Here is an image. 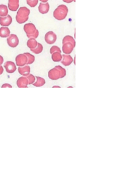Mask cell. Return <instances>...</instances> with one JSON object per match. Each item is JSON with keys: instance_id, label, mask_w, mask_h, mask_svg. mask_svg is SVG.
Instances as JSON below:
<instances>
[{"instance_id": "5", "label": "cell", "mask_w": 132, "mask_h": 188, "mask_svg": "<svg viewBox=\"0 0 132 188\" xmlns=\"http://www.w3.org/2000/svg\"><path fill=\"white\" fill-rule=\"evenodd\" d=\"M48 77L53 81H56V80L60 79V72L57 68L54 67L48 72Z\"/></svg>"}, {"instance_id": "10", "label": "cell", "mask_w": 132, "mask_h": 188, "mask_svg": "<svg viewBox=\"0 0 132 188\" xmlns=\"http://www.w3.org/2000/svg\"><path fill=\"white\" fill-rule=\"evenodd\" d=\"M12 23V17L8 15L5 17H0V25L3 27H8Z\"/></svg>"}, {"instance_id": "12", "label": "cell", "mask_w": 132, "mask_h": 188, "mask_svg": "<svg viewBox=\"0 0 132 188\" xmlns=\"http://www.w3.org/2000/svg\"><path fill=\"white\" fill-rule=\"evenodd\" d=\"M61 62L62 65H64L65 67H67V66H69L73 62H74V59H73L71 55L64 54L62 55V59Z\"/></svg>"}, {"instance_id": "13", "label": "cell", "mask_w": 132, "mask_h": 188, "mask_svg": "<svg viewBox=\"0 0 132 188\" xmlns=\"http://www.w3.org/2000/svg\"><path fill=\"white\" fill-rule=\"evenodd\" d=\"M50 5L48 2L46 3H40L39 6V11L42 14H46L49 12Z\"/></svg>"}, {"instance_id": "1", "label": "cell", "mask_w": 132, "mask_h": 188, "mask_svg": "<svg viewBox=\"0 0 132 188\" xmlns=\"http://www.w3.org/2000/svg\"><path fill=\"white\" fill-rule=\"evenodd\" d=\"M68 8L65 5H60L54 10V17L57 20H64L68 15Z\"/></svg>"}, {"instance_id": "29", "label": "cell", "mask_w": 132, "mask_h": 188, "mask_svg": "<svg viewBox=\"0 0 132 188\" xmlns=\"http://www.w3.org/2000/svg\"><path fill=\"white\" fill-rule=\"evenodd\" d=\"M39 31L38 29H36L35 31V32L33 33V34L27 36V37L29 38V39H36V38L39 37Z\"/></svg>"}, {"instance_id": "7", "label": "cell", "mask_w": 132, "mask_h": 188, "mask_svg": "<svg viewBox=\"0 0 132 188\" xmlns=\"http://www.w3.org/2000/svg\"><path fill=\"white\" fill-rule=\"evenodd\" d=\"M5 71L8 73H13L16 71L17 65L12 61H7L4 64Z\"/></svg>"}, {"instance_id": "6", "label": "cell", "mask_w": 132, "mask_h": 188, "mask_svg": "<svg viewBox=\"0 0 132 188\" xmlns=\"http://www.w3.org/2000/svg\"><path fill=\"white\" fill-rule=\"evenodd\" d=\"M23 29L27 34V36H29L30 35L33 34V33L35 32V31L36 30L35 25H34V24L32 23L25 24V26H24L23 27Z\"/></svg>"}, {"instance_id": "35", "label": "cell", "mask_w": 132, "mask_h": 188, "mask_svg": "<svg viewBox=\"0 0 132 188\" xmlns=\"http://www.w3.org/2000/svg\"><path fill=\"white\" fill-rule=\"evenodd\" d=\"M40 1L42 3H46V2H48V0H40Z\"/></svg>"}, {"instance_id": "15", "label": "cell", "mask_w": 132, "mask_h": 188, "mask_svg": "<svg viewBox=\"0 0 132 188\" xmlns=\"http://www.w3.org/2000/svg\"><path fill=\"white\" fill-rule=\"evenodd\" d=\"M10 35V30L8 27L2 26L0 28V37L3 38H8Z\"/></svg>"}, {"instance_id": "17", "label": "cell", "mask_w": 132, "mask_h": 188, "mask_svg": "<svg viewBox=\"0 0 132 188\" xmlns=\"http://www.w3.org/2000/svg\"><path fill=\"white\" fill-rule=\"evenodd\" d=\"M27 47H29L30 49H34L38 45V42L36 39H29V40L27 41Z\"/></svg>"}, {"instance_id": "21", "label": "cell", "mask_w": 132, "mask_h": 188, "mask_svg": "<svg viewBox=\"0 0 132 188\" xmlns=\"http://www.w3.org/2000/svg\"><path fill=\"white\" fill-rule=\"evenodd\" d=\"M65 43H71L74 45V46H75V41L74 39V38L70 35H67L64 38L63 41H62V44H64Z\"/></svg>"}, {"instance_id": "11", "label": "cell", "mask_w": 132, "mask_h": 188, "mask_svg": "<svg viewBox=\"0 0 132 188\" xmlns=\"http://www.w3.org/2000/svg\"><path fill=\"white\" fill-rule=\"evenodd\" d=\"M17 85L19 88H27L29 85V81L25 76H21L19 77L17 81Z\"/></svg>"}, {"instance_id": "25", "label": "cell", "mask_w": 132, "mask_h": 188, "mask_svg": "<svg viewBox=\"0 0 132 188\" xmlns=\"http://www.w3.org/2000/svg\"><path fill=\"white\" fill-rule=\"evenodd\" d=\"M15 19H16V21H17V23H19V24H22V23H25L26 22H27L28 19H29V17H25V18H24V17H18V16L16 15Z\"/></svg>"}, {"instance_id": "36", "label": "cell", "mask_w": 132, "mask_h": 188, "mask_svg": "<svg viewBox=\"0 0 132 188\" xmlns=\"http://www.w3.org/2000/svg\"><path fill=\"white\" fill-rule=\"evenodd\" d=\"M53 87H54V88H56V87H57V88H60V86H54Z\"/></svg>"}, {"instance_id": "37", "label": "cell", "mask_w": 132, "mask_h": 188, "mask_svg": "<svg viewBox=\"0 0 132 188\" xmlns=\"http://www.w3.org/2000/svg\"><path fill=\"white\" fill-rule=\"evenodd\" d=\"M28 1H30V0H28Z\"/></svg>"}, {"instance_id": "3", "label": "cell", "mask_w": 132, "mask_h": 188, "mask_svg": "<svg viewBox=\"0 0 132 188\" xmlns=\"http://www.w3.org/2000/svg\"><path fill=\"white\" fill-rule=\"evenodd\" d=\"M57 39V35L53 31H48L44 36V40L46 43L49 45H53Z\"/></svg>"}, {"instance_id": "9", "label": "cell", "mask_w": 132, "mask_h": 188, "mask_svg": "<svg viewBox=\"0 0 132 188\" xmlns=\"http://www.w3.org/2000/svg\"><path fill=\"white\" fill-rule=\"evenodd\" d=\"M75 47V46H74L71 43H65L63 44V46H62V51L64 52V54L69 55L74 51Z\"/></svg>"}, {"instance_id": "26", "label": "cell", "mask_w": 132, "mask_h": 188, "mask_svg": "<svg viewBox=\"0 0 132 188\" xmlns=\"http://www.w3.org/2000/svg\"><path fill=\"white\" fill-rule=\"evenodd\" d=\"M38 2H39V0H30V1L27 0V4L31 7V8H34L38 4Z\"/></svg>"}, {"instance_id": "34", "label": "cell", "mask_w": 132, "mask_h": 188, "mask_svg": "<svg viewBox=\"0 0 132 188\" xmlns=\"http://www.w3.org/2000/svg\"><path fill=\"white\" fill-rule=\"evenodd\" d=\"M3 72V68L2 65H0V75H1Z\"/></svg>"}, {"instance_id": "28", "label": "cell", "mask_w": 132, "mask_h": 188, "mask_svg": "<svg viewBox=\"0 0 132 188\" xmlns=\"http://www.w3.org/2000/svg\"><path fill=\"white\" fill-rule=\"evenodd\" d=\"M9 5L19 6V0H9Z\"/></svg>"}, {"instance_id": "32", "label": "cell", "mask_w": 132, "mask_h": 188, "mask_svg": "<svg viewBox=\"0 0 132 188\" xmlns=\"http://www.w3.org/2000/svg\"><path fill=\"white\" fill-rule=\"evenodd\" d=\"M75 0H63V2H65V3H72L75 2Z\"/></svg>"}, {"instance_id": "23", "label": "cell", "mask_w": 132, "mask_h": 188, "mask_svg": "<svg viewBox=\"0 0 132 188\" xmlns=\"http://www.w3.org/2000/svg\"><path fill=\"white\" fill-rule=\"evenodd\" d=\"M55 67L57 68L58 69V71H60V79H62V78L65 77V75H66L65 69L64 68H63V67H61V66H60V65L55 66Z\"/></svg>"}, {"instance_id": "4", "label": "cell", "mask_w": 132, "mask_h": 188, "mask_svg": "<svg viewBox=\"0 0 132 188\" xmlns=\"http://www.w3.org/2000/svg\"><path fill=\"white\" fill-rule=\"evenodd\" d=\"M27 61L28 59L25 53L19 54L15 58L16 65L18 66V67H23V66L27 65Z\"/></svg>"}, {"instance_id": "8", "label": "cell", "mask_w": 132, "mask_h": 188, "mask_svg": "<svg viewBox=\"0 0 132 188\" xmlns=\"http://www.w3.org/2000/svg\"><path fill=\"white\" fill-rule=\"evenodd\" d=\"M30 13V10L26 8V7H21V8L18 9V11H17V16L25 18V17H29Z\"/></svg>"}, {"instance_id": "16", "label": "cell", "mask_w": 132, "mask_h": 188, "mask_svg": "<svg viewBox=\"0 0 132 188\" xmlns=\"http://www.w3.org/2000/svg\"><path fill=\"white\" fill-rule=\"evenodd\" d=\"M36 82H34L33 84L35 87L42 86H44L45 85V83H46V81H45V79H43V78L40 77V76H36Z\"/></svg>"}, {"instance_id": "18", "label": "cell", "mask_w": 132, "mask_h": 188, "mask_svg": "<svg viewBox=\"0 0 132 188\" xmlns=\"http://www.w3.org/2000/svg\"><path fill=\"white\" fill-rule=\"evenodd\" d=\"M52 55V59L54 62H60L62 59V55L59 52H55Z\"/></svg>"}, {"instance_id": "31", "label": "cell", "mask_w": 132, "mask_h": 188, "mask_svg": "<svg viewBox=\"0 0 132 188\" xmlns=\"http://www.w3.org/2000/svg\"><path fill=\"white\" fill-rule=\"evenodd\" d=\"M2 88H7V87H9V88H12V86L9 84H8V83H5V84H3L2 86Z\"/></svg>"}, {"instance_id": "27", "label": "cell", "mask_w": 132, "mask_h": 188, "mask_svg": "<svg viewBox=\"0 0 132 188\" xmlns=\"http://www.w3.org/2000/svg\"><path fill=\"white\" fill-rule=\"evenodd\" d=\"M55 52H59V53H61V50L60 49V47H58V46H55V45H54V46L51 47L50 53V54H52L53 53H55Z\"/></svg>"}, {"instance_id": "22", "label": "cell", "mask_w": 132, "mask_h": 188, "mask_svg": "<svg viewBox=\"0 0 132 188\" xmlns=\"http://www.w3.org/2000/svg\"><path fill=\"white\" fill-rule=\"evenodd\" d=\"M25 55H26L27 57V59H28L27 65H29L33 64L34 61V60H35V57H34V55H33L32 54H30L29 53H25Z\"/></svg>"}, {"instance_id": "2", "label": "cell", "mask_w": 132, "mask_h": 188, "mask_svg": "<svg viewBox=\"0 0 132 188\" xmlns=\"http://www.w3.org/2000/svg\"><path fill=\"white\" fill-rule=\"evenodd\" d=\"M7 41H8V44L9 46L12 48L17 47L19 43V38L15 34H10V35L8 37Z\"/></svg>"}, {"instance_id": "14", "label": "cell", "mask_w": 132, "mask_h": 188, "mask_svg": "<svg viewBox=\"0 0 132 188\" xmlns=\"http://www.w3.org/2000/svg\"><path fill=\"white\" fill-rule=\"evenodd\" d=\"M18 71L20 75H21L23 76H27L30 74V66H28V65L23 66V67H19Z\"/></svg>"}, {"instance_id": "19", "label": "cell", "mask_w": 132, "mask_h": 188, "mask_svg": "<svg viewBox=\"0 0 132 188\" xmlns=\"http://www.w3.org/2000/svg\"><path fill=\"white\" fill-rule=\"evenodd\" d=\"M8 15V8L5 5H0V17Z\"/></svg>"}, {"instance_id": "33", "label": "cell", "mask_w": 132, "mask_h": 188, "mask_svg": "<svg viewBox=\"0 0 132 188\" xmlns=\"http://www.w3.org/2000/svg\"><path fill=\"white\" fill-rule=\"evenodd\" d=\"M3 61H4V60H3V57L0 55V65H2L3 63Z\"/></svg>"}, {"instance_id": "30", "label": "cell", "mask_w": 132, "mask_h": 188, "mask_svg": "<svg viewBox=\"0 0 132 188\" xmlns=\"http://www.w3.org/2000/svg\"><path fill=\"white\" fill-rule=\"evenodd\" d=\"M8 8L9 10H11L12 12H16L19 8V6H11L8 5Z\"/></svg>"}, {"instance_id": "24", "label": "cell", "mask_w": 132, "mask_h": 188, "mask_svg": "<svg viewBox=\"0 0 132 188\" xmlns=\"http://www.w3.org/2000/svg\"><path fill=\"white\" fill-rule=\"evenodd\" d=\"M25 77H27V79H28V81H29V85H33V83L35 82V76H34L33 75L30 74V73L29 75H27V76H25Z\"/></svg>"}, {"instance_id": "20", "label": "cell", "mask_w": 132, "mask_h": 188, "mask_svg": "<svg viewBox=\"0 0 132 188\" xmlns=\"http://www.w3.org/2000/svg\"><path fill=\"white\" fill-rule=\"evenodd\" d=\"M30 51H32L33 53H35V54H36V55L40 54V53H41L42 52V51H43V46H42V45L40 44V43H38L37 46H36L35 48H34V49H30Z\"/></svg>"}]
</instances>
